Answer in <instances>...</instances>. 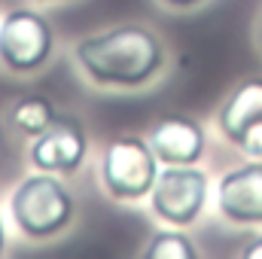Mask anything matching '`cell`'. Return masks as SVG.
Masks as SVG:
<instances>
[{
	"mask_svg": "<svg viewBox=\"0 0 262 259\" xmlns=\"http://www.w3.org/2000/svg\"><path fill=\"white\" fill-rule=\"evenodd\" d=\"M76 70L98 89L134 92L152 85L168 67L165 40L140 21H119L113 28L85 34L73 43Z\"/></svg>",
	"mask_w": 262,
	"mask_h": 259,
	"instance_id": "cell-1",
	"label": "cell"
},
{
	"mask_svg": "<svg viewBox=\"0 0 262 259\" xmlns=\"http://www.w3.org/2000/svg\"><path fill=\"white\" fill-rule=\"evenodd\" d=\"M58 116V107L52 104V98L46 95H21L9 104L6 110V125L25 140H34L40 131L52 125V119Z\"/></svg>",
	"mask_w": 262,
	"mask_h": 259,
	"instance_id": "cell-10",
	"label": "cell"
},
{
	"mask_svg": "<svg viewBox=\"0 0 262 259\" xmlns=\"http://www.w3.org/2000/svg\"><path fill=\"white\" fill-rule=\"evenodd\" d=\"M9 217L21 238L52 241L64 235L76 220V198L58 174L34 171L15 183L9 195Z\"/></svg>",
	"mask_w": 262,
	"mask_h": 259,
	"instance_id": "cell-2",
	"label": "cell"
},
{
	"mask_svg": "<svg viewBox=\"0 0 262 259\" xmlns=\"http://www.w3.org/2000/svg\"><path fill=\"white\" fill-rule=\"evenodd\" d=\"M55 58V28L31 6L0 15V67L12 76H34Z\"/></svg>",
	"mask_w": 262,
	"mask_h": 259,
	"instance_id": "cell-4",
	"label": "cell"
},
{
	"mask_svg": "<svg viewBox=\"0 0 262 259\" xmlns=\"http://www.w3.org/2000/svg\"><path fill=\"white\" fill-rule=\"evenodd\" d=\"M28 159H31L34 171H46V174H58V177L79 174L89 159V131L82 125V119L76 113L58 110L52 125L31 140Z\"/></svg>",
	"mask_w": 262,
	"mask_h": 259,
	"instance_id": "cell-6",
	"label": "cell"
},
{
	"mask_svg": "<svg viewBox=\"0 0 262 259\" xmlns=\"http://www.w3.org/2000/svg\"><path fill=\"white\" fill-rule=\"evenodd\" d=\"M162 171L159 156L152 153L149 140L140 134L113 137L98 162V180L113 201H143L152 192V183Z\"/></svg>",
	"mask_w": 262,
	"mask_h": 259,
	"instance_id": "cell-3",
	"label": "cell"
},
{
	"mask_svg": "<svg viewBox=\"0 0 262 259\" xmlns=\"http://www.w3.org/2000/svg\"><path fill=\"white\" fill-rule=\"evenodd\" d=\"M256 43H259V49H262V18H259V25H256Z\"/></svg>",
	"mask_w": 262,
	"mask_h": 259,
	"instance_id": "cell-15",
	"label": "cell"
},
{
	"mask_svg": "<svg viewBox=\"0 0 262 259\" xmlns=\"http://www.w3.org/2000/svg\"><path fill=\"white\" fill-rule=\"evenodd\" d=\"M241 253H244L247 259H262V235H259V238H253V241H250Z\"/></svg>",
	"mask_w": 262,
	"mask_h": 259,
	"instance_id": "cell-13",
	"label": "cell"
},
{
	"mask_svg": "<svg viewBox=\"0 0 262 259\" xmlns=\"http://www.w3.org/2000/svg\"><path fill=\"white\" fill-rule=\"evenodd\" d=\"M216 207L226 223L262 226V162L226 171L216 183Z\"/></svg>",
	"mask_w": 262,
	"mask_h": 259,
	"instance_id": "cell-8",
	"label": "cell"
},
{
	"mask_svg": "<svg viewBox=\"0 0 262 259\" xmlns=\"http://www.w3.org/2000/svg\"><path fill=\"white\" fill-rule=\"evenodd\" d=\"M162 6H168V9H195V6H201L204 0H159Z\"/></svg>",
	"mask_w": 262,
	"mask_h": 259,
	"instance_id": "cell-12",
	"label": "cell"
},
{
	"mask_svg": "<svg viewBox=\"0 0 262 259\" xmlns=\"http://www.w3.org/2000/svg\"><path fill=\"white\" fill-rule=\"evenodd\" d=\"M6 253V223H3V213H0V256Z\"/></svg>",
	"mask_w": 262,
	"mask_h": 259,
	"instance_id": "cell-14",
	"label": "cell"
},
{
	"mask_svg": "<svg viewBox=\"0 0 262 259\" xmlns=\"http://www.w3.org/2000/svg\"><path fill=\"white\" fill-rule=\"evenodd\" d=\"M207 192H210V180L207 174L195 165H165L152 183L149 192V210L156 213V220H162L165 226H192L207 207Z\"/></svg>",
	"mask_w": 262,
	"mask_h": 259,
	"instance_id": "cell-5",
	"label": "cell"
},
{
	"mask_svg": "<svg viewBox=\"0 0 262 259\" xmlns=\"http://www.w3.org/2000/svg\"><path fill=\"white\" fill-rule=\"evenodd\" d=\"M146 140L162 165H198L207 149L204 125L183 113H168L156 119Z\"/></svg>",
	"mask_w": 262,
	"mask_h": 259,
	"instance_id": "cell-9",
	"label": "cell"
},
{
	"mask_svg": "<svg viewBox=\"0 0 262 259\" xmlns=\"http://www.w3.org/2000/svg\"><path fill=\"white\" fill-rule=\"evenodd\" d=\"M40 3H61V0H40Z\"/></svg>",
	"mask_w": 262,
	"mask_h": 259,
	"instance_id": "cell-16",
	"label": "cell"
},
{
	"mask_svg": "<svg viewBox=\"0 0 262 259\" xmlns=\"http://www.w3.org/2000/svg\"><path fill=\"white\" fill-rule=\"evenodd\" d=\"M223 137L250 159H262V76L244 79L229 92L216 113Z\"/></svg>",
	"mask_w": 262,
	"mask_h": 259,
	"instance_id": "cell-7",
	"label": "cell"
},
{
	"mask_svg": "<svg viewBox=\"0 0 262 259\" xmlns=\"http://www.w3.org/2000/svg\"><path fill=\"white\" fill-rule=\"evenodd\" d=\"M143 256H149V259H195L198 247L192 244V238L180 226H168V229H159L149 238V244L143 247Z\"/></svg>",
	"mask_w": 262,
	"mask_h": 259,
	"instance_id": "cell-11",
	"label": "cell"
}]
</instances>
